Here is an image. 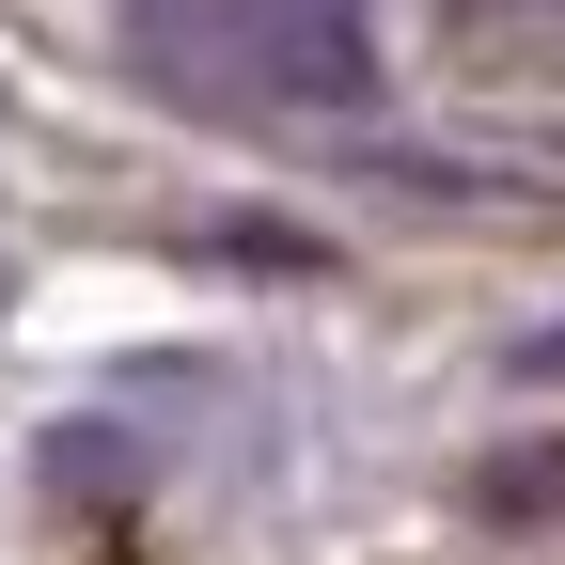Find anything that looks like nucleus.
Segmentation results:
<instances>
[{"label":"nucleus","instance_id":"1","mask_svg":"<svg viewBox=\"0 0 565 565\" xmlns=\"http://www.w3.org/2000/svg\"><path fill=\"white\" fill-rule=\"evenodd\" d=\"M440 47H456V79H503V95L565 110V0H456Z\"/></svg>","mask_w":565,"mask_h":565}]
</instances>
